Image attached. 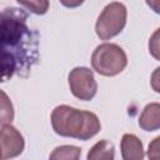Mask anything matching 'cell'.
Segmentation results:
<instances>
[{"instance_id": "1", "label": "cell", "mask_w": 160, "mask_h": 160, "mask_svg": "<svg viewBox=\"0 0 160 160\" xmlns=\"http://www.w3.org/2000/svg\"><path fill=\"white\" fill-rule=\"evenodd\" d=\"M22 9L6 8L1 12V75L2 81L14 74L29 71L38 61V40L26 24Z\"/></svg>"}, {"instance_id": "2", "label": "cell", "mask_w": 160, "mask_h": 160, "mask_svg": "<svg viewBox=\"0 0 160 160\" xmlns=\"http://www.w3.org/2000/svg\"><path fill=\"white\" fill-rule=\"evenodd\" d=\"M52 130L64 138L86 141L94 138L101 129L96 114L79 110L69 105H59L51 112Z\"/></svg>"}, {"instance_id": "3", "label": "cell", "mask_w": 160, "mask_h": 160, "mask_svg": "<svg viewBox=\"0 0 160 160\" xmlns=\"http://www.w3.org/2000/svg\"><path fill=\"white\" fill-rule=\"evenodd\" d=\"M128 65V56L122 48L112 42H104L95 48L91 55L92 69L102 76H115Z\"/></svg>"}, {"instance_id": "4", "label": "cell", "mask_w": 160, "mask_h": 160, "mask_svg": "<svg viewBox=\"0 0 160 160\" xmlns=\"http://www.w3.org/2000/svg\"><path fill=\"white\" fill-rule=\"evenodd\" d=\"M126 18H128V11L122 2L114 1L108 4L96 20L95 24L96 35L101 40L112 39L124 30L126 25Z\"/></svg>"}, {"instance_id": "5", "label": "cell", "mask_w": 160, "mask_h": 160, "mask_svg": "<svg viewBox=\"0 0 160 160\" xmlns=\"http://www.w3.org/2000/svg\"><path fill=\"white\" fill-rule=\"evenodd\" d=\"M69 86L71 94L82 101H90L98 91V82L92 70L85 66H76L69 72Z\"/></svg>"}, {"instance_id": "6", "label": "cell", "mask_w": 160, "mask_h": 160, "mask_svg": "<svg viewBox=\"0 0 160 160\" xmlns=\"http://www.w3.org/2000/svg\"><path fill=\"white\" fill-rule=\"evenodd\" d=\"M1 160H9L19 156L25 148V141L20 131L11 124L1 125Z\"/></svg>"}, {"instance_id": "7", "label": "cell", "mask_w": 160, "mask_h": 160, "mask_svg": "<svg viewBox=\"0 0 160 160\" xmlns=\"http://www.w3.org/2000/svg\"><path fill=\"white\" fill-rule=\"evenodd\" d=\"M122 160H144L142 141L134 134H124L120 142Z\"/></svg>"}, {"instance_id": "8", "label": "cell", "mask_w": 160, "mask_h": 160, "mask_svg": "<svg viewBox=\"0 0 160 160\" xmlns=\"http://www.w3.org/2000/svg\"><path fill=\"white\" fill-rule=\"evenodd\" d=\"M139 126L145 131L160 129V102H150L139 116Z\"/></svg>"}, {"instance_id": "9", "label": "cell", "mask_w": 160, "mask_h": 160, "mask_svg": "<svg viewBox=\"0 0 160 160\" xmlns=\"http://www.w3.org/2000/svg\"><path fill=\"white\" fill-rule=\"evenodd\" d=\"M115 148L114 144L108 140L98 141L88 152L86 160H114Z\"/></svg>"}, {"instance_id": "10", "label": "cell", "mask_w": 160, "mask_h": 160, "mask_svg": "<svg viewBox=\"0 0 160 160\" xmlns=\"http://www.w3.org/2000/svg\"><path fill=\"white\" fill-rule=\"evenodd\" d=\"M80 148L74 145H61L51 151L49 160H80Z\"/></svg>"}, {"instance_id": "11", "label": "cell", "mask_w": 160, "mask_h": 160, "mask_svg": "<svg viewBox=\"0 0 160 160\" xmlns=\"http://www.w3.org/2000/svg\"><path fill=\"white\" fill-rule=\"evenodd\" d=\"M20 6L25 8L26 10L36 14V15H44L49 9V1L46 0H30V1H18Z\"/></svg>"}, {"instance_id": "12", "label": "cell", "mask_w": 160, "mask_h": 160, "mask_svg": "<svg viewBox=\"0 0 160 160\" xmlns=\"http://www.w3.org/2000/svg\"><path fill=\"white\" fill-rule=\"evenodd\" d=\"M148 46H149V52H150V55H151L155 60L160 61V28L156 29V30L152 32V35H151L150 39H149Z\"/></svg>"}, {"instance_id": "13", "label": "cell", "mask_w": 160, "mask_h": 160, "mask_svg": "<svg viewBox=\"0 0 160 160\" xmlns=\"http://www.w3.org/2000/svg\"><path fill=\"white\" fill-rule=\"evenodd\" d=\"M149 160H160V135L152 139L148 148Z\"/></svg>"}, {"instance_id": "14", "label": "cell", "mask_w": 160, "mask_h": 160, "mask_svg": "<svg viewBox=\"0 0 160 160\" xmlns=\"http://www.w3.org/2000/svg\"><path fill=\"white\" fill-rule=\"evenodd\" d=\"M150 84H151V88L155 92H159L160 94V66L156 68L152 74H151V78H150Z\"/></svg>"}, {"instance_id": "15", "label": "cell", "mask_w": 160, "mask_h": 160, "mask_svg": "<svg viewBox=\"0 0 160 160\" xmlns=\"http://www.w3.org/2000/svg\"><path fill=\"white\" fill-rule=\"evenodd\" d=\"M146 5L151 8L154 12L160 15V0H146Z\"/></svg>"}]
</instances>
